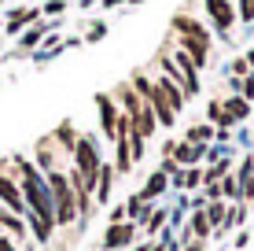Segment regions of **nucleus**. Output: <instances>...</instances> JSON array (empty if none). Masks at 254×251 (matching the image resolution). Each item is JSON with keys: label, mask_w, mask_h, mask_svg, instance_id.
Returning <instances> with one entry per match:
<instances>
[{"label": "nucleus", "mask_w": 254, "mask_h": 251, "mask_svg": "<svg viewBox=\"0 0 254 251\" xmlns=\"http://www.w3.org/2000/svg\"><path fill=\"white\" fill-rule=\"evenodd\" d=\"M240 15H243V19H254V0H240Z\"/></svg>", "instance_id": "2f4dec72"}, {"label": "nucleus", "mask_w": 254, "mask_h": 251, "mask_svg": "<svg viewBox=\"0 0 254 251\" xmlns=\"http://www.w3.org/2000/svg\"><path fill=\"white\" fill-rule=\"evenodd\" d=\"M37 15H41V11H33V7H19V11H11V19H7V33L15 37L26 22H37Z\"/></svg>", "instance_id": "a211bd4d"}, {"label": "nucleus", "mask_w": 254, "mask_h": 251, "mask_svg": "<svg viewBox=\"0 0 254 251\" xmlns=\"http://www.w3.org/2000/svg\"><path fill=\"white\" fill-rule=\"evenodd\" d=\"M45 181L52 188V203H56V226L77 222V196H74V188H70V177L59 174V170H48Z\"/></svg>", "instance_id": "f257e3e1"}, {"label": "nucleus", "mask_w": 254, "mask_h": 251, "mask_svg": "<svg viewBox=\"0 0 254 251\" xmlns=\"http://www.w3.org/2000/svg\"><path fill=\"white\" fill-rule=\"evenodd\" d=\"M203 211H206V218H210V229H221L225 218H229V207H225L221 200H214L210 207H203Z\"/></svg>", "instance_id": "6ab92c4d"}, {"label": "nucleus", "mask_w": 254, "mask_h": 251, "mask_svg": "<svg viewBox=\"0 0 254 251\" xmlns=\"http://www.w3.org/2000/svg\"><path fill=\"white\" fill-rule=\"evenodd\" d=\"M203 7H206L210 22H214V30L229 37V30H232V22H236V11H232V4H229V0H203Z\"/></svg>", "instance_id": "20e7f679"}, {"label": "nucleus", "mask_w": 254, "mask_h": 251, "mask_svg": "<svg viewBox=\"0 0 254 251\" xmlns=\"http://www.w3.org/2000/svg\"><path fill=\"white\" fill-rule=\"evenodd\" d=\"M100 167H103V159H100V152H96V141H92V137H77V144H74V170L81 174V181H85L89 192L96 185Z\"/></svg>", "instance_id": "f03ea898"}, {"label": "nucleus", "mask_w": 254, "mask_h": 251, "mask_svg": "<svg viewBox=\"0 0 254 251\" xmlns=\"http://www.w3.org/2000/svg\"><path fill=\"white\" fill-rule=\"evenodd\" d=\"M126 218H129V222H136V218L144 222V218H147V200H140V192H136V196H129V203H126Z\"/></svg>", "instance_id": "aec40b11"}, {"label": "nucleus", "mask_w": 254, "mask_h": 251, "mask_svg": "<svg viewBox=\"0 0 254 251\" xmlns=\"http://www.w3.org/2000/svg\"><path fill=\"white\" fill-rule=\"evenodd\" d=\"M203 244H206V240H195V237H188V248H185V251H203Z\"/></svg>", "instance_id": "f704fd0d"}, {"label": "nucleus", "mask_w": 254, "mask_h": 251, "mask_svg": "<svg viewBox=\"0 0 254 251\" xmlns=\"http://www.w3.org/2000/svg\"><path fill=\"white\" fill-rule=\"evenodd\" d=\"M225 115H229L232 122H243V118H251V100L229 96V100H225Z\"/></svg>", "instance_id": "2eb2a0df"}, {"label": "nucleus", "mask_w": 254, "mask_h": 251, "mask_svg": "<svg viewBox=\"0 0 254 251\" xmlns=\"http://www.w3.org/2000/svg\"><path fill=\"white\" fill-rule=\"evenodd\" d=\"M136 237V222H115V226H107V233H103V248L107 251H118V248H129Z\"/></svg>", "instance_id": "39448f33"}, {"label": "nucleus", "mask_w": 254, "mask_h": 251, "mask_svg": "<svg viewBox=\"0 0 254 251\" xmlns=\"http://www.w3.org/2000/svg\"><path fill=\"white\" fill-rule=\"evenodd\" d=\"M0 229L11 233V240H26V218L22 214H11L4 203H0Z\"/></svg>", "instance_id": "9d476101"}, {"label": "nucleus", "mask_w": 254, "mask_h": 251, "mask_svg": "<svg viewBox=\"0 0 254 251\" xmlns=\"http://www.w3.org/2000/svg\"><path fill=\"white\" fill-rule=\"evenodd\" d=\"M115 174H118V170L111 167V163H103V167H100V174H96V185H92V192H96V203H111V188H115Z\"/></svg>", "instance_id": "6e6552de"}, {"label": "nucleus", "mask_w": 254, "mask_h": 251, "mask_svg": "<svg viewBox=\"0 0 254 251\" xmlns=\"http://www.w3.org/2000/svg\"><path fill=\"white\" fill-rule=\"evenodd\" d=\"M147 251H170V244L162 240V244H155V248H147Z\"/></svg>", "instance_id": "e433bc0d"}, {"label": "nucleus", "mask_w": 254, "mask_h": 251, "mask_svg": "<svg viewBox=\"0 0 254 251\" xmlns=\"http://www.w3.org/2000/svg\"><path fill=\"white\" fill-rule=\"evenodd\" d=\"M173 33H181V37H210V33L203 30V22H195V19H191V15H185V11H181V15H173Z\"/></svg>", "instance_id": "1a4fd4ad"}, {"label": "nucleus", "mask_w": 254, "mask_h": 251, "mask_svg": "<svg viewBox=\"0 0 254 251\" xmlns=\"http://www.w3.org/2000/svg\"><path fill=\"white\" fill-rule=\"evenodd\" d=\"M221 196H229V200H240V181H236L232 174L221 177Z\"/></svg>", "instance_id": "393cba45"}, {"label": "nucleus", "mask_w": 254, "mask_h": 251, "mask_svg": "<svg viewBox=\"0 0 254 251\" xmlns=\"http://www.w3.org/2000/svg\"><path fill=\"white\" fill-rule=\"evenodd\" d=\"M166 181H170V177H166L162 170H155V174L147 177V185L140 188V200H155V196H162L166 192Z\"/></svg>", "instance_id": "f3484780"}, {"label": "nucleus", "mask_w": 254, "mask_h": 251, "mask_svg": "<svg viewBox=\"0 0 254 251\" xmlns=\"http://www.w3.org/2000/svg\"><path fill=\"white\" fill-rule=\"evenodd\" d=\"M126 4H133V7H140V4H144V0H126Z\"/></svg>", "instance_id": "58836bf2"}, {"label": "nucleus", "mask_w": 254, "mask_h": 251, "mask_svg": "<svg viewBox=\"0 0 254 251\" xmlns=\"http://www.w3.org/2000/svg\"><path fill=\"white\" fill-rule=\"evenodd\" d=\"M210 137H214V129H210V126H191L188 129V144H206Z\"/></svg>", "instance_id": "b1692460"}, {"label": "nucleus", "mask_w": 254, "mask_h": 251, "mask_svg": "<svg viewBox=\"0 0 254 251\" xmlns=\"http://www.w3.org/2000/svg\"><path fill=\"white\" fill-rule=\"evenodd\" d=\"M206 115H210V122H217L221 129H229V126H232V118L225 115V103H221V100H214V103H210V107H206Z\"/></svg>", "instance_id": "4be33fe9"}, {"label": "nucleus", "mask_w": 254, "mask_h": 251, "mask_svg": "<svg viewBox=\"0 0 254 251\" xmlns=\"http://www.w3.org/2000/svg\"><path fill=\"white\" fill-rule=\"evenodd\" d=\"M240 89H243V100H254V74H247V82H243Z\"/></svg>", "instance_id": "c756f323"}, {"label": "nucleus", "mask_w": 254, "mask_h": 251, "mask_svg": "<svg viewBox=\"0 0 254 251\" xmlns=\"http://www.w3.org/2000/svg\"><path fill=\"white\" fill-rule=\"evenodd\" d=\"M144 103H151V111H155V118H159V126H173V118H177V111L170 107V100L162 96V89L151 82V92L144 96Z\"/></svg>", "instance_id": "0eeeda50"}, {"label": "nucleus", "mask_w": 254, "mask_h": 251, "mask_svg": "<svg viewBox=\"0 0 254 251\" xmlns=\"http://www.w3.org/2000/svg\"><path fill=\"white\" fill-rule=\"evenodd\" d=\"M41 11H45V15H63V11H66V0H48Z\"/></svg>", "instance_id": "cd10ccee"}, {"label": "nucleus", "mask_w": 254, "mask_h": 251, "mask_svg": "<svg viewBox=\"0 0 254 251\" xmlns=\"http://www.w3.org/2000/svg\"><path fill=\"white\" fill-rule=\"evenodd\" d=\"M56 141L63 144V148H70V152H74V144H77V137H74V126H70V122H63V126L56 129Z\"/></svg>", "instance_id": "5701e85b"}, {"label": "nucleus", "mask_w": 254, "mask_h": 251, "mask_svg": "<svg viewBox=\"0 0 254 251\" xmlns=\"http://www.w3.org/2000/svg\"><path fill=\"white\" fill-rule=\"evenodd\" d=\"M243 59H247V67L254 71V48H251V52H247V56H243Z\"/></svg>", "instance_id": "c9c22d12"}, {"label": "nucleus", "mask_w": 254, "mask_h": 251, "mask_svg": "<svg viewBox=\"0 0 254 251\" xmlns=\"http://www.w3.org/2000/svg\"><path fill=\"white\" fill-rule=\"evenodd\" d=\"M155 126H159V118H155L151 103H144V107H140V115L133 118V129H136V133H140V137H144V141H147V137L155 133Z\"/></svg>", "instance_id": "f8f14e48"}, {"label": "nucleus", "mask_w": 254, "mask_h": 251, "mask_svg": "<svg viewBox=\"0 0 254 251\" xmlns=\"http://www.w3.org/2000/svg\"><path fill=\"white\" fill-rule=\"evenodd\" d=\"M96 111H100V133L107 137V141H115V129H118V115H122V111L115 107V100H111L107 92L96 96Z\"/></svg>", "instance_id": "423d86ee"}, {"label": "nucleus", "mask_w": 254, "mask_h": 251, "mask_svg": "<svg viewBox=\"0 0 254 251\" xmlns=\"http://www.w3.org/2000/svg\"><path fill=\"white\" fill-rule=\"evenodd\" d=\"M210 218H206V211L203 207H195V214H191V226H188V237H195V240H206L210 237Z\"/></svg>", "instance_id": "dca6fc26"}, {"label": "nucleus", "mask_w": 254, "mask_h": 251, "mask_svg": "<svg viewBox=\"0 0 254 251\" xmlns=\"http://www.w3.org/2000/svg\"><path fill=\"white\" fill-rule=\"evenodd\" d=\"M115 222H126V207H115V211H111V226H115Z\"/></svg>", "instance_id": "72a5a7b5"}, {"label": "nucleus", "mask_w": 254, "mask_h": 251, "mask_svg": "<svg viewBox=\"0 0 254 251\" xmlns=\"http://www.w3.org/2000/svg\"><path fill=\"white\" fill-rule=\"evenodd\" d=\"M162 226H166V211H155L151 218H147V233H159Z\"/></svg>", "instance_id": "bb28decb"}, {"label": "nucleus", "mask_w": 254, "mask_h": 251, "mask_svg": "<svg viewBox=\"0 0 254 251\" xmlns=\"http://www.w3.org/2000/svg\"><path fill=\"white\" fill-rule=\"evenodd\" d=\"M26 226L33 229V237H37V244H48V240H52V229H56V226H52V222L37 218V214H33V211H26Z\"/></svg>", "instance_id": "4468645a"}, {"label": "nucleus", "mask_w": 254, "mask_h": 251, "mask_svg": "<svg viewBox=\"0 0 254 251\" xmlns=\"http://www.w3.org/2000/svg\"><path fill=\"white\" fill-rule=\"evenodd\" d=\"M195 185H203V170L188 167V174H185V181H181V188H195Z\"/></svg>", "instance_id": "a878e982"}, {"label": "nucleus", "mask_w": 254, "mask_h": 251, "mask_svg": "<svg viewBox=\"0 0 254 251\" xmlns=\"http://www.w3.org/2000/svg\"><path fill=\"white\" fill-rule=\"evenodd\" d=\"M118 4H126V0H103V7H118Z\"/></svg>", "instance_id": "4c0bfd02"}, {"label": "nucleus", "mask_w": 254, "mask_h": 251, "mask_svg": "<svg viewBox=\"0 0 254 251\" xmlns=\"http://www.w3.org/2000/svg\"><path fill=\"white\" fill-rule=\"evenodd\" d=\"M251 67H247V59H232V78H240V74H247Z\"/></svg>", "instance_id": "7c9ffc66"}, {"label": "nucleus", "mask_w": 254, "mask_h": 251, "mask_svg": "<svg viewBox=\"0 0 254 251\" xmlns=\"http://www.w3.org/2000/svg\"><path fill=\"white\" fill-rule=\"evenodd\" d=\"M103 37H107V26H103V22H96L92 30H89V37H85V41H89V45H96V41H103Z\"/></svg>", "instance_id": "c85d7f7f"}, {"label": "nucleus", "mask_w": 254, "mask_h": 251, "mask_svg": "<svg viewBox=\"0 0 254 251\" xmlns=\"http://www.w3.org/2000/svg\"><path fill=\"white\" fill-rule=\"evenodd\" d=\"M199 155H203V144H177V148H173V159L181 163V167H195L199 163Z\"/></svg>", "instance_id": "ddd939ff"}, {"label": "nucleus", "mask_w": 254, "mask_h": 251, "mask_svg": "<svg viewBox=\"0 0 254 251\" xmlns=\"http://www.w3.org/2000/svg\"><path fill=\"white\" fill-rule=\"evenodd\" d=\"M155 85H159V89H162V96L166 100H170V107L173 111H181V107H185V89H181V85L177 82H170V78H155Z\"/></svg>", "instance_id": "9b49d317"}, {"label": "nucleus", "mask_w": 254, "mask_h": 251, "mask_svg": "<svg viewBox=\"0 0 254 251\" xmlns=\"http://www.w3.org/2000/svg\"><path fill=\"white\" fill-rule=\"evenodd\" d=\"M0 203H4L11 214H22V218H26V200H22L19 177H11V174H0Z\"/></svg>", "instance_id": "7ed1b4c3"}, {"label": "nucleus", "mask_w": 254, "mask_h": 251, "mask_svg": "<svg viewBox=\"0 0 254 251\" xmlns=\"http://www.w3.org/2000/svg\"><path fill=\"white\" fill-rule=\"evenodd\" d=\"M45 37H48V26H30V30L22 33V52H26V48H33V45H41Z\"/></svg>", "instance_id": "412c9836"}, {"label": "nucleus", "mask_w": 254, "mask_h": 251, "mask_svg": "<svg viewBox=\"0 0 254 251\" xmlns=\"http://www.w3.org/2000/svg\"><path fill=\"white\" fill-rule=\"evenodd\" d=\"M0 251H19V244H15L11 237H4V233H0Z\"/></svg>", "instance_id": "473e14b6"}, {"label": "nucleus", "mask_w": 254, "mask_h": 251, "mask_svg": "<svg viewBox=\"0 0 254 251\" xmlns=\"http://www.w3.org/2000/svg\"><path fill=\"white\" fill-rule=\"evenodd\" d=\"M129 251H147V248H144V244H140V248H129Z\"/></svg>", "instance_id": "ea45409f"}]
</instances>
